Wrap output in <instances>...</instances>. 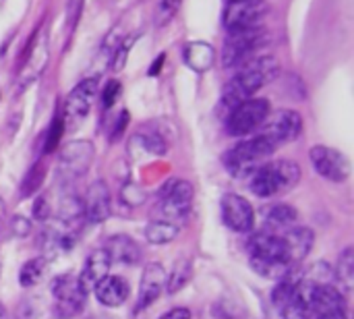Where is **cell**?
<instances>
[{
	"label": "cell",
	"mask_w": 354,
	"mask_h": 319,
	"mask_svg": "<svg viewBox=\"0 0 354 319\" xmlns=\"http://www.w3.org/2000/svg\"><path fill=\"white\" fill-rule=\"evenodd\" d=\"M160 319H191V311L187 307H176L172 311H166Z\"/></svg>",
	"instance_id": "35"
},
{
	"label": "cell",
	"mask_w": 354,
	"mask_h": 319,
	"mask_svg": "<svg viewBox=\"0 0 354 319\" xmlns=\"http://www.w3.org/2000/svg\"><path fill=\"white\" fill-rule=\"evenodd\" d=\"M145 199H147V193H145L139 185L129 183V185H124V187L120 189V201H122L127 208H137V206H141Z\"/></svg>",
	"instance_id": "30"
},
{
	"label": "cell",
	"mask_w": 354,
	"mask_h": 319,
	"mask_svg": "<svg viewBox=\"0 0 354 319\" xmlns=\"http://www.w3.org/2000/svg\"><path fill=\"white\" fill-rule=\"evenodd\" d=\"M2 226H4V201L0 199V230H2Z\"/></svg>",
	"instance_id": "38"
},
{
	"label": "cell",
	"mask_w": 354,
	"mask_h": 319,
	"mask_svg": "<svg viewBox=\"0 0 354 319\" xmlns=\"http://www.w3.org/2000/svg\"><path fill=\"white\" fill-rule=\"evenodd\" d=\"M178 233H180V226L166 222V220H158V218L145 226V239L151 245H168L178 237Z\"/></svg>",
	"instance_id": "24"
},
{
	"label": "cell",
	"mask_w": 354,
	"mask_h": 319,
	"mask_svg": "<svg viewBox=\"0 0 354 319\" xmlns=\"http://www.w3.org/2000/svg\"><path fill=\"white\" fill-rule=\"evenodd\" d=\"M183 58H185L187 66L193 69L195 73H205L216 62V50L207 42H191L185 46Z\"/></svg>",
	"instance_id": "21"
},
{
	"label": "cell",
	"mask_w": 354,
	"mask_h": 319,
	"mask_svg": "<svg viewBox=\"0 0 354 319\" xmlns=\"http://www.w3.org/2000/svg\"><path fill=\"white\" fill-rule=\"evenodd\" d=\"M280 237H282V241H284V245H286V251H288V255H290L292 266L299 264V262H303V259L311 253L313 243H315L313 230L307 228V226H297V224L290 226L288 230H284Z\"/></svg>",
	"instance_id": "19"
},
{
	"label": "cell",
	"mask_w": 354,
	"mask_h": 319,
	"mask_svg": "<svg viewBox=\"0 0 354 319\" xmlns=\"http://www.w3.org/2000/svg\"><path fill=\"white\" fill-rule=\"evenodd\" d=\"M10 228H12V233H15L17 237H27V235H29V230H31V224H29V220H27V218L17 216V218H12Z\"/></svg>",
	"instance_id": "34"
},
{
	"label": "cell",
	"mask_w": 354,
	"mask_h": 319,
	"mask_svg": "<svg viewBox=\"0 0 354 319\" xmlns=\"http://www.w3.org/2000/svg\"><path fill=\"white\" fill-rule=\"evenodd\" d=\"M338 284H340V293L346 295L353 291L354 284V249L353 247H346L340 257H338V264H336V272H334Z\"/></svg>",
	"instance_id": "25"
},
{
	"label": "cell",
	"mask_w": 354,
	"mask_h": 319,
	"mask_svg": "<svg viewBox=\"0 0 354 319\" xmlns=\"http://www.w3.org/2000/svg\"><path fill=\"white\" fill-rule=\"evenodd\" d=\"M133 141H139L141 147L145 152H149L151 156H164L166 149H168V145H166V141L162 139L160 133H139V135L133 137Z\"/></svg>",
	"instance_id": "28"
},
{
	"label": "cell",
	"mask_w": 354,
	"mask_h": 319,
	"mask_svg": "<svg viewBox=\"0 0 354 319\" xmlns=\"http://www.w3.org/2000/svg\"><path fill=\"white\" fill-rule=\"evenodd\" d=\"M104 249L108 251L112 262H120V264H127V266L137 264L139 257H141V251H139L137 243L131 237H127V235L110 237Z\"/></svg>",
	"instance_id": "22"
},
{
	"label": "cell",
	"mask_w": 354,
	"mask_h": 319,
	"mask_svg": "<svg viewBox=\"0 0 354 319\" xmlns=\"http://www.w3.org/2000/svg\"><path fill=\"white\" fill-rule=\"evenodd\" d=\"M112 266V259L108 255L106 249H95L89 253V257L85 259V266L81 270V274L77 276L79 278V284L83 286L85 293L93 291L97 282H102L106 276H108V270Z\"/></svg>",
	"instance_id": "18"
},
{
	"label": "cell",
	"mask_w": 354,
	"mask_h": 319,
	"mask_svg": "<svg viewBox=\"0 0 354 319\" xmlns=\"http://www.w3.org/2000/svg\"><path fill=\"white\" fill-rule=\"evenodd\" d=\"M44 272H46V262L44 259H29L23 268H21V272H19V282H21V286H25V289H31V286H35V284H39V280L44 278Z\"/></svg>",
	"instance_id": "27"
},
{
	"label": "cell",
	"mask_w": 354,
	"mask_h": 319,
	"mask_svg": "<svg viewBox=\"0 0 354 319\" xmlns=\"http://www.w3.org/2000/svg\"><path fill=\"white\" fill-rule=\"evenodd\" d=\"M270 102L263 98H249L234 106L226 118V131L232 137H245L257 131L270 116Z\"/></svg>",
	"instance_id": "5"
},
{
	"label": "cell",
	"mask_w": 354,
	"mask_h": 319,
	"mask_svg": "<svg viewBox=\"0 0 354 319\" xmlns=\"http://www.w3.org/2000/svg\"><path fill=\"white\" fill-rule=\"evenodd\" d=\"M183 6V0H160V6H158V25H166L170 23L176 12L180 10Z\"/></svg>",
	"instance_id": "31"
},
{
	"label": "cell",
	"mask_w": 354,
	"mask_h": 319,
	"mask_svg": "<svg viewBox=\"0 0 354 319\" xmlns=\"http://www.w3.org/2000/svg\"><path fill=\"white\" fill-rule=\"evenodd\" d=\"M120 91H122V87H120V83L118 81H108L106 83V89H104V93H102V102H104V108H112L114 106V102L118 100V95H120Z\"/></svg>",
	"instance_id": "33"
},
{
	"label": "cell",
	"mask_w": 354,
	"mask_h": 319,
	"mask_svg": "<svg viewBox=\"0 0 354 319\" xmlns=\"http://www.w3.org/2000/svg\"><path fill=\"white\" fill-rule=\"evenodd\" d=\"M268 6L263 0H243V2H232L226 4L224 10V27L228 31H239V29H251L259 27L263 21Z\"/></svg>",
	"instance_id": "13"
},
{
	"label": "cell",
	"mask_w": 354,
	"mask_h": 319,
	"mask_svg": "<svg viewBox=\"0 0 354 319\" xmlns=\"http://www.w3.org/2000/svg\"><path fill=\"white\" fill-rule=\"evenodd\" d=\"M249 255L253 264H270V266H288L292 268L290 255L280 235L276 233H257L249 239Z\"/></svg>",
	"instance_id": "9"
},
{
	"label": "cell",
	"mask_w": 354,
	"mask_h": 319,
	"mask_svg": "<svg viewBox=\"0 0 354 319\" xmlns=\"http://www.w3.org/2000/svg\"><path fill=\"white\" fill-rule=\"evenodd\" d=\"M62 133H64L62 116H56V118L52 120L50 129H48V137H46V145H44V152H46V154H50V152H54V149H56V145H58V141H60Z\"/></svg>",
	"instance_id": "32"
},
{
	"label": "cell",
	"mask_w": 354,
	"mask_h": 319,
	"mask_svg": "<svg viewBox=\"0 0 354 319\" xmlns=\"http://www.w3.org/2000/svg\"><path fill=\"white\" fill-rule=\"evenodd\" d=\"M274 152L276 147L263 135H255L230 147L224 156V166L234 179H245L261 168Z\"/></svg>",
	"instance_id": "3"
},
{
	"label": "cell",
	"mask_w": 354,
	"mask_h": 319,
	"mask_svg": "<svg viewBox=\"0 0 354 319\" xmlns=\"http://www.w3.org/2000/svg\"><path fill=\"white\" fill-rule=\"evenodd\" d=\"M309 160H311L313 170L322 179H326V181L344 183L351 176V162H348V158L342 152L334 149V147L315 145L309 152Z\"/></svg>",
	"instance_id": "10"
},
{
	"label": "cell",
	"mask_w": 354,
	"mask_h": 319,
	"mask_svg": "<svg viewBox=\"0 0 354 319\" xmlns=\"http://www.w3.org/2000/svg\"><path fill=\"white\" fill-rule=\"evenodd\" d=\"M266 42V29L251 27V29H239V31H228L224 48H222V64L226 69L230 66H241L251 58V54L261 48Z\"/></svg>",
	"instance_id": "6"
},
{
	"label": "cell",
	"mask_w": 354,
	"mask_h": 319,
	"mask_svg": "<svg viewBox=\"0 0 354 319\" xmlns=\"http://www.w3.org/2000/svg\"><path fill=\"white\" fill-rule=\"evenodd\" d=\"M311 309L315 319H348L346 299L332 284H322L315 289Z\"/></svg>",
	"instance_id": "15"
},
{
	"label": "cell",
	"mask_w": 354,
	"mask_h": 319,
	"mask_svg": "<svg viewBox=\"0 0 354 319\" xmlns=\"http://www.w3.org/2000/svg\"><path fill=\"white\" fill-rule=\"evenodd\" d=\"M95 299L104 307H120L129 299V282L120 276H106L102 282L95 284L93 289Z\"/></svg>",
	"instance_id": "20"
},
{
	"label": "cell",
	"mask_w": 354,
	"mask_h": 319,
	"mask_svg": "<svg viewBox=\"0 0 354 319\" xmlns=\"http://www.w3.org/2000/svg\"><path fill=\"white\" fill-rule=\"evenodd\" d=\"M166 284V270L162 264H147L141 276V284H139V297L135 303V311H145L149 305H153L160 297V293L164 291Z\"/></svg>",
	"instance_id": "16"
},
{
	"label": "cell",
	"mask_w": 354,
	"mask_h": 319,
	"mask_svg": "<svg viewBox=\"0 0 354 319\" xmlns=\"http://www.w3.org/2000/svg\"><path fill=\"white\" fill-rule=\"evenodd\" d=\"M222 220L234 233H251L255 228V210L243 195L226 193L220 201Z\"/></svg>",
	"instance_id": "12"
},
{
	"label": "cell",
	"mask_w": 354,
	"mask_h": 319,
	"mask_svg": "<svg viewBox=\"0 0 354 319\" xmlns=\"http://www.w3.org/2000/svg\"><path fill=\"white\" fill-rule=\"evenodd\" d=\"M93 160V145L89 141H71L62 152L58 160V172L66 179L83 176Z\"/></svg>",
	"instance_id": "14"
},
{
	"label": "cell",
	"mask_w": 354,
	"mask_h": 319,
	"mask_svg": "<svg viewBox=\"0 0 354 319\" xmlns=\"http://www.w3.org/2000/svg\"><path fill=\"white\" fill-rule=\"evenodd\" d=\"M191 270H193L191 259H189V257H180V259L174 264L172 272L166 274V284H164V289H166L170 295L183 291V289L189 284V280H191Z\"/></svg>",
	"instance_id": "26"
},
{
	"label": "cell",
	"mask_w": 354,
	"mask_h": 319,
	"mask_svg": "<svg viewBox=\"0 0 354 319\" xmlns=\"http://www.w3.org/2000/svg\"><path fill=\"white\" fill-rule=\"evenodd\" d=\"M193 206V185L187 181H168L166 187L160 191V203H158V220L172 222L180 226Z\"/></svg>",
	"instance_id": "4"
},
{
	"label": "cell",
	"mask_w": 354,
	"mask_h": 319,
	"mask_svg": "<svg viewBox=\"0 0 354 319\" xmlns=\"http://www.w3.org/2000/svg\"><path fill=\"white\" fill-rule=\"evenodd\" d=\"M228 4H232V2H243V0H226Z\"/></svg>",
	"instance_id": "39"
},
{
	"label": "cell",
	"mask_w": 354,
	"mask_h": 319,
	"mask_svg": "<svg viewBox=\"0 0 354 319\" xmlns=\"http://www.w3.org/2000/svg\"><path fill=\"white\" fill-rule=\"evenodd\" d=\"M112 214V201H110V191L104 181H95L89 185L85 203H83V216L91 224H102L110 218Z\"/></svg>",
	"instance_id": "17"
},
{
	"label": "cell",
	"mask_w": 354,
	"mask_h": 319,
	"mask_svg": "<svg viewBox=\"0 0 354 319\" xmlns=\"http://www.w3.org/2000/svg\"><path fill=\"white\" fill-rule=\"evenodd\" d=\"M41 181H44V166L41 164H35L27 172V176H25V181L21 185V197H29L31 193H35L39 189Z\"/></svg>",
	"instance_id": "29"
},
{
	"label": "cell",
	"mask_w": 354,
	"mask_h": 319,
	"mask_svg": "<svg viewBox=\"0 0 354 319\" xmlns=\"http://www.w3.org/2000/svg\"><path fill=\"white\" fill-rule=\"evenodd\" d=\"M280 73V64L274 56H257L241 64L236 75L226 83L222 91V106L230 112L241 102L253 98L263 85L274 81Z\"/></svg>",
	"instance_id": "1"
},
{
	"label": "cell",
	"mask_w": 354,
	"mask_h": 319,
	"mask_svg": "<svg viewBox=\"0 0 354 319\" xmlns=\"http://www.w3.org/2000/svg\"><path fill=\"white\" fill-rule=\"evenodd\" d=\"M301 181V168L292 160H276V162H266L261 168H257L251 174V191L257 197H276L282 193L292 191Z\"/></svg>",
	"instance_id": "2"
},
{
	"label": "cell",
	"mask_w": 354,
	"mask_h": 319,
	"mask_svg": "<svg viewBox=\"0 0 354 319\" xmlns=\"http://www.w3.org/2000/svg\"><path fill=\"white\" fill-rule=\"evenodd\" d=\"M261 133L276 149L284 143H290L295 141L301 131H303V118L297 110H288V108H282L278 112H274L272 116H268V120L261 125Z\"/></svg>",
	"instance_id": "8"
},
{
	"label": "cell",
	"mask_w": 354,
	"mask_h": 319,
	"mask_svg": "<svg viewBox=\"0 0 354 319\" xmlns=\"http://www.w3.org/2000/svg\"><path fill=\"white\" fill-rule=\"evenodd\" d=\"M52 295H54V316L58 319L77 318L87 299V293L79 284V278L71 274H62L52 282Z\"/></svg>",
	"instance_id": "7"
},
{
	"label": "cell",
	"mask_w": 354,
	"mask_h": 319,
	"mask_svg": "<svg viewBox=\"0 0 354 319\" xmlns=\"http://www.w3.org/2000/svg\"><path fill=\"white\" fill-rule=\"evenodd\" d=\"M164 60H166V54H160V56H158V60H156V62L151 64V69H149V75H151V77H153V75H158V73L162 71Z\"/></svg>",
	"instance_id": "37"
},
{
	"label": "cell",
	"mask_w": 354,
	"mask_h": 319,
	"mask_svg": "<svg viewBox=\"0 0 354 319\" xmlns=\"http://www.w3.org/2000/svg\"><path fill=\"white\" fill-rule=\"evenodd\" d=\"M299 220V214L292 206H286V203H276V206H270V208H263V224L278 235V230H288L290 226H295ZM268 230V233H270Z\"/></svg>",
	"instance_id": "23"
},
{
	"label": "cell",
	"mask_w": 354,
	"mask_h": 319,
	"mask_svg": "<svg viewBox=\"0 0 354 319\" xmlns=\"http://www.w3.org/2000/svg\"><path fill=\"white\" fill-rule=\"evenodd\" d=\"M97 91V79L91 77V79H83L81 83H77L71 93L66 95L64 100V112H62V122L68 125V127H79L85 116L89 114V108H91V100Z\"/></svg>",
	"instance_id": "11"
},
{
	"label": "cell",
	"mask_w": 354,
	"mask_h": 319,
	"mask_svg": "<svg viewBox=\"0 0 354 319\" xmlns=\"http://www.w3.org/2000/svg\"><path fill=\"white\" fill-rule=\"evenodd\" d=\"M33 214H35V218H37V220H46V218H48L50 210H48L46 199H37V201H35V206H33Z\"/></svg>",
	"instance_id": "36"
}]
</instances>
